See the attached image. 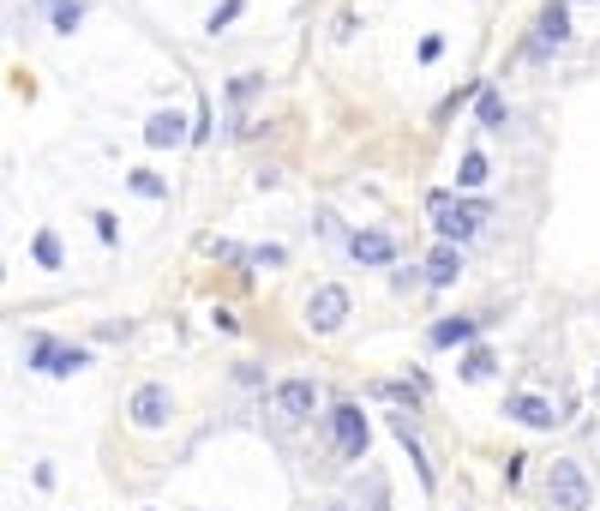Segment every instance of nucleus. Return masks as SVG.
<instances>
[{"mask_svg": "<svg viewBox=\"0 0 600 511\" xmlns=\"http://www.w3.org/2000/svg\"><path fill=\"white\" fill-rule=\"evenodd\" d=\"M427 211H432V229H439L444 241H469V235L486 223V204H462V199H450V193H432Z\"/></svg>", "mask_w": 600, "mask_h": 511, "instance_id": "obj_1", "label": "nucleus"}, {"mask_svg": "<svg viewBox=\"0 0 600 511\" xmlns=\"http://www.w3.org/2000/svg\"><path fill=\"white\" fill-rule=\"evenodd\" d=\"M546 499H553V511H588V475L576 457H558L553 475H546Z\"/></svg>", "mask_w": 600, "mask_h": 511, "instance_id": "obj_2", "label": "nucleus"}, {"mask_svg": "<svg viewBox=\"0 0 600 511\" xmlns=\"http://www.w3.org/2000/svg\"><path fill=\"white\" fill-rule=\"evenodd\" d=\"M85 361H90L85 349H72V343H55V337H36V343H30V367H36V373H78Z\"/></svg>", "mask_w": 600, "mask_h": 511, "instance_id": "obj_3", "label": "nucleus"}, {"mask_svg": "<svg viewBox=\"0 0 600 511\" xmlns=\"http://www.w3.org/2000/svg\"><path fill=\"white\" fill-rule=\"evenodd\" d=\"M330 433H336V452H343V457L367 452V415H360L355 403H336V409H330Z\"/></svg>", "mask_w": 600, "mask_h": 511, "instance_id": "obj_4", "label": "nucleus"}, {"mask_svg": "<svg viewBox=\"0 0 600 511\" xmlns=\"http://www.w3.org/2000/svg\"><path fill=\"white\" fill-rule=\"evenodd\" d=\"M348 319V289H336V283H325V289L306 301V325L313 331H336V325Z\"/></svg>", "mask_w": 600, "mask_h": 511, "instance_id": "obj_5", "label": "nucleus"}, {"mask_svg": "<svg viewBox=\"0 0 600 511\" xmlns=\"http://www.w3.org/2000/svg\"><path fill=\"white\" fill-rule=\"evenodd\" d=\"M313 409H318V385L313 380H283L276 385V415H283V422H306Z\"/></svg>", "mask_w": 600, "mask_h": 511, "instance_id": "obj_6", "label": "nucleus"}, {"mask_svg": "<svg viewBox=\"0 0 600 511\" xmlns=\"http://www.w3.org/2000/svg\"><path fill=\"white\" fill-rule=\"evenodd\" d=\"M571 36V13H564V0H553L541 13V25H534V43H529V55H546V48H558Z\"/></svg>", "mask_w": 600, "mask_h": 511, "instance_id": "obj_7", "label": "nucleus"}, {"mask_svg": "<svg viewBox=\"0 0 600 511\" xmlns=\"http://www.w3.org/2000/svg\"><path fill=\"white\" fill-rule=\"evenodd\" d=\"M132 422H139V427H162V422H169V391H162V385H139V391H132Z\"/></svg>", "mask_w": 600, "mask_h": 511, "instance_id": "obj_8", "label": "nucleus"}, {"mask_svg": "<svg viewBox=\"0 0 600 511\" xmlns=\"http://www.w3.org/2000/svg\"><path fill=\"white\" fill-rule=\"evenodd\" d=\"M504 415H516L522 427H553V422H564L546 397H511V403H504Z\"/></svg>", "mask_w": 600, "mask_h": 511, "instance_id": "obj_9", "label": "nucleus"}, {"mask_svg": "<svg viewBox=\"0 0 600 511\" xmlns=\"http://www.w3.org/2000/svg\"><path fill=\"white\" fill-rule=\"evenodd\" d=\"M348 253H355L360 265H390V259H397V241H390V235H378V229H367V235H355V241H348Z\"/></svg>", "mask_w": 600, "mask_h": 511, "instance_id": "obj_10", "label": "nucleus"}, {"mask_svg": "<svg viewBox=\"0 0 600 511\" xmlns=\"http://www.w3.org/2000/svg\"><path fill=\"white\" fill-rule=\"evenodd\" d=\"M181 139H192V132H186V120L174 115V109H162V115L144 120V145H181Z\"/></svg>", "mask_w": 600, "mask_h": 511, "instance_id": "obj_11", "label": "nucleus"}, {"mask_svg": "<svg viewBox=\"0 0 600 511\" xmlns=\"http://www.w3.org/2000/svg\"><path fill=\"white\" fill-rule=\"evenodd\" d=\"M457 277H462V253L444 241V247L427 259V283H439V289H444V283H457Z\"/></svg>", "mask_w": 600, "mask_h": 511, "instance_id": "obj_12", "label": "nucleus"}, {"mask_svg": "<svg viewBox=\"0 0 600 511\" xmlns=\"http://www.w3.org/2000/svg\"><path fill=\"white\" fill-rule=\"evenodd\" d=\"M474 331H481L474 319H444V325H432V343H439V349H450V343H469Z\"/></svg>", "mask_w": 600, "mask_h": 511, "instance_id": "obj_13", "label": "nucleus"}, {"mask_svg": "<svg viewBox=\"0 0 600 511\" xmlns=\"http://www.w3.org/2000/svg\"><path fill=\"white\" fill-rule=\"evenodd\" d=\"M474 109H481V127H504V97H499V90H481Z\"/></svg>", "mask_w": 600, "mask_h": 511, "instance_id": "obj_14", "label": "nucleus"}, {"mask_svg": "<svg viewBox=\"0 0 600 511\" xmlns=\"http://www.w3.org/2000/svg\"><path fill=\"white\" fill-rule=\"evenodd\" d=\"M481 181H486V157H481V151H469L462 169H457V187H481Z\"/></svg>", "mask_w": 600, "mask_h": 511, "instance_id": "obj_15", "label": "nucleus"}, {"mask_svg": "<svg viewBox=\"0 0 600 511\" xmlns=\"http://www.w3.org/2000/svg\"><path fill=\"white\" fill-rule=\"evenodd\" d=\"M492 373V355L486 349H469V361H462V380H486Z\"/></svg>", "mask_w": 600, "mask_h": 511, "instance_id": "obj_16", "label": "nucleus"}, {"mask_svg": "<svg viewBox=\"0 0 600 511\" xmlns=\"http://www.w3.org/2000/svg\"><path fill=\"white\" fill-rule=\"evenodd\" d=\"M36 259H43L48 271H55V265H60V241H55V235H36Z\"/></svg>", "mask_w": 600, "mask_h": 511, "instance_id": "obj_17", "label": "nucleus"}, {"mask_svg": "<svg viewBox=\"0 0 600 511\" xmlns=\"http://www.w3.org/2000/svg\"><path fill=\"white\" fill-rule=\"evenodd\" d=\"M132 193H144V199H162V181L150 175V169H139V175H132Z\"/></svg>", "mask_w": 600, "mask_h": 511, "instance_id": "obj_18", "label": "nucleus"}, {"mask_svg": "<svg viewBox=\"0 0 600 511\" xmlns=\"http://www.w3.org/2000/svg\"><path fill=\"white\" fill-rule=\"evenodd\" d=\"M55 25H60V30L78 25V0H55Z\"/></svg>", "mask_w": 600, "mask_h": 511, "instance_id": "obj_19", "label": "nucleus"}, {"mask_svg": "<svg viewBox=\"0 0 600 511\" xmlns=\"http://www.w3.org/2000/svg\"><path fill=\"white\" fill-rule=\"evenodd\" d=\"M229 18H241V0H222V6H216V13H211V30H222V25H229Z\"/></svg>", "mask_w": 600, "mask_h": 511, "instance_id": "obj_20", "label": "nucleus"}, {"mask_svg": "<svg viewBox=\"0 0 600 511\" xmlns=\"http://www.w3.org/2000/svg\"><path fill=\"white\" fill-rule=\"evenodd\" d=\"M253 265H258V271H264V265H283V247H258Z\"/></svg>", "mask_w": 600, "mask_h": 511, "instance_id": "obj_21", "label": "nucleus"}]
</instances>
